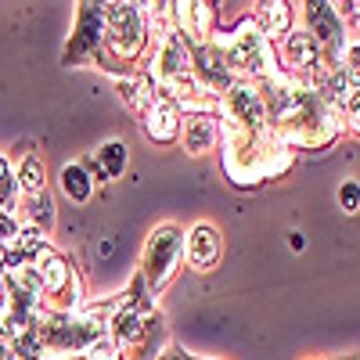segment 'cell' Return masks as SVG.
Here are the masks:
<instances>
[{"label": "cell", "instance_id": "obj_21", "mask_svg": "<svg viewBox=\"0 0 360 360\" xmlns=\"http://www.w3.org/2000/svg\"><path fill=\"white\" fill-rule=\"evenodd\" d=\"M195 360H202V356H195Z\"/></svg>", "mask_w": 360, "mask_h": 360}, {"label": "cell", "instance_id": "obj_5", "mask_svg": "<svg viewBox=\"0 0 360 360\" xmlns=\"http://www.w3.org/2000/svg\"><path fill=\"white\" fill-rule=\"evenodd\" d=\"M101 37H105V4H76V25L72 37L65 40L62 51V65L76 69L83 62H94V54L101 51Z\"/></svg>", "mask_w": 360, "mask_h": 360}, {"label": "cell", "instance_id": "obj_8", "mask_svg": "<svg viewBox=\"0 0 360 360\" xmlns=\"http://www.w3.org/2000/svg\"><path fill=\"white\" fill-rule=\"evenodd\" d=\"M220 252H224V242H220V231L213 224H195L191 231H184L180 259H184L191 270H213Z\"/></svg>", "mask_w": 360, "mask_h": 360}, {"label": "cell", "instance_id": "obj_4", "mask_svg": "<svg viewBox=\"0 0 360 360\" xmlns=\"http://www.w3.org/2000/svg\"><path fill=\"white\" fill-rule=\"evenodd\" d=\"M180 249H184V231H180L176 224H159L152 234H148L137 274H141L144 288L152 295H159L173 281L176 266H180Z\"/></svg>", "mask_w": 360, "mask_h": 360}, {"label": "cell", "instance_id": "obj_14", "mask_svg": "<svg viewBox=\"0 0 360 360\" xmlns=\"http://www.w3.org/2000/svg\"><path fill=\"white\" fill-rule=\"evenodd\" d=\"M58 180H62V191L69 195V202H86L94 195V176H90V169L83 162H69Z\"/></svg>", "mask_w": 360, "mask_h": 360}, {"label": "cell", "instance_id": "obj_10", "mask_svg": "<svg viewBox=\"0 0 360 360\" xmlns=\"http://www.w3.org/2000/svg\"><path fill=\"white\" fill-rule=\"evenodd\" d=\"M115 90H119V98H123V105L137 115L148 112V105H152L159 98V83L152 76V69H141L134 76H123V79H115Z\"/></svg>", "mask_w": 360, "mask_h": 360}, {"label": "cell", "instance_id": "obj_20", "mask_svg": "<svg viewBox=\"0 0 360 360\" xmlns=\"http://www.w3.org/2000/svg\"><path fill=\"white\" fill-rule=\"evenodd\" d=\"M0 303H4V278H0Z\"/></svg>", "mask_w": 360, "mask_h": 360}, {"label": "cell", "instance_id": "obj_2", "mask_svg": "<svg viewBox=\"0 0 360 360\" xmlns=\"http://www.w3.org/2000/svg\"><path fill=\"white\" fill-rule=\"evenodd\" d=\"M155 44V29L144 4H105V37L101 51L94 54V65L112 72L115 79L141 72L148 51Z\"/></svg>", "mask_w": 360, "mask_h": 360}, {"label": "cell", "instance_id": "obj_1", "mask_svg": "<svg viewBox=\"0 0 360 360\" xmlns=\"http://www.w3.org/2000/svg\"><path fill=\"white\" fill-rule=\"evenodd\" d=\"M108 339L115 360H159L169 349L166 317L159 314L155 295L144 288L141 274H134L130 285L119 292V310L112 317Z\"/></svg>", "mask_w": 360, "mask_h": 360}, {"label": "cell", "instance_id": "obj_11", "mask_svg": "<svg viewBox=\"0 0 360 360\" xmlns=\"http://www.w3.org/2000/svg\"><path fill=\"white\" fill-rule=\"evenodd\" d=\"M18 152V159H15V184H18V195H22V202H29V198H44L47 195V176H44V162H40V155L37 152H22V144L15 148Z\"/></svg>", "mask_w": 360, "mask_h": 360}, {"label": "cell", "instance_id": "obj_3", "mask_svg": "<svg viewBox=\"0 0 360 360\" xmlns=\"http://www.w3.org/2000/svg\"><path fill=\"white\" fill-rule=\"evenodd\" d=\"M40 278V288H44V310H54V314H76L83 307V285L76 278V266L69 256H62L58 249H51V242L29 259Z\"/></svg>", "mask_w": 360, "mask_h": 360}, {"label": "cell", "instance_id": "obj_9", "mask_svg": "<svg viewBox=\"0 0 360 360\" xmlns=\"http://www.w3.org/2000/svg\"><path fill=\"white\" fill-rule=\"evenodd\" d=\"M180 119H184V108H180L169 94H162L159 90V98L148 105L144 112V134L152 144H169L180 137Z\"/></svg>", "mask_w": 360, "mask_h": 360}, {"label": "cell", "instance_id": "obj_16", "mask_svg": "<svg viewBox=\"0 0 360 360\" xmlns=\"http://www.w3.org/2000/svg\"><path fill=\"white\" fill-rule=\"evenodd\" d=\"M342 72H346V79H349V86L353 90H360V40H353V44H346V51H342Z\"/></svg>", "mask_w": 360, "mask_h": 360}, {"label": "cell", "instance_id": "obj_17", "mask_svg": "<svg viewBox=\"0 0 360 360\" xmlns=\"http://www.w3.org/2000/svg\"><path fill=\"white\" fill-rule=\"evenodd\" d=\"M339 112H342V119H346V127L360 137V90H353V94L342 101V108H339Z\"/></svg>", "mask_w": 360, "mask_h": 360}, {"label": "cell", "instance_id": "obj_12", "mask_svg": "<svg viewBox=\"0 0 360 360\" xmlns=\"http://www.w3.org/2000/svg\"><path fill=\"white\" fill-rule=\"evenodd\" d=\"M127 159H130V152H127L123 141H105L98 148V155L90 159V162H83V166L90 169V176H94V180H119V176L127 173Z\"/></svg>", "mask_w": 360, "mask_h": 360}, {"label": "cell", "instance_id": "obj_18", "mask_svg": "<svg viewBox=\"0 0 360 360\" xmlns=\"http://www.w3.org/2000/svg\"><path fill=\"white\" fill-rule=\"evenodd\" d=\"M339 202H342L346 213H356V209H360V184H356V180H346V184L339 188Z\"/></svg>", "mask_w": 360, "mask_h": 360}, {"label": "cell", "instance_id": "obj_7", "mask_svg": "<svg viewBox=\"0 0 360 360\" xmlns=\"http://www.w3.org/2000/svg\"><path fill=\"white\" fill-rule=\"evenodd\" d=\"M180 144H184V152L195 159V155H205L209 148L220 141V115L209 112V108H195V112H184L180 119Z\"/></svg>", "mask_w": 360, "mask_h": 360}, {"label": "cell", "instance_id": "obj_13", "mask_svg": "<svg viewBox=\"0 0 360 360\" xmlns=\"http://www.w3.org/2000/svg\"><path fill=\"white\" fill-rule=\"evenodd\" d=\"M252 18H256L259 33L270 44H278V40H285L292 33V4H259V11Z\"/></svg>", "mask_w": 360, "mask_h": 360}, {"label": "cell", "instance_id": "obj_19", "mask_svg": "<svg viewBox=\"0 0 360 360\" xmlns=\"http://www.w3.org/2000/svg\"><path fill=\"white\" fill-rule=\"evenodd\" d=\"M346 8H349V15H353V18L360 22V4H346Z\"/></svg>", "mask_w": 360, "mask_h": 360}, {"label": "cell", "instance_id": "obj_6", "mask_svg": "<svg viewBox=\"0 0 360 360\" xmlns=\"http://www.w3.org/2000/svg\"><path fill=\"white\" fill-rule=\"evenodd\" d=\"M307 11V33L317 44L321 58H324V69H339V58L346 51V29L339 18L335 4H324V0H314V4H303Z\"/></svg>", "mask_w": 360, "mask_h": 360}, {"label": "cell", "instance_id": "obj_15", "mask_svg": "<svg viewBox=\"0 0 360 360\" xmlns=\"http://www.w3.org/2000/svg\"><path fill=\"white\" fill-rule=\"evenodd\" d=\"M18 205H22V195H18V184H15V169L4 155H0V213L18 217Z\"/></svg>", "mask_w": 360, "mask_h": 360}]
</instances>
